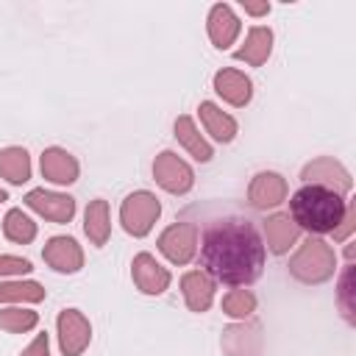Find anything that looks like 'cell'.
I'll list each match as a JSON object with an SVG mask.
<instances>
[{"label":"cell","instance_id":"cell-19","mask_svg":"<svg viewBox=\"0 0 356 356\" xmlns=\"http://www.w3.org/2000/svg\"><path fill=\"white\" fill-rule=\"evenodd\" d=\"M270 50H273V31H270V28L256 25V28H250V31H248L245 44H242L234 56H236L239 61H248V64H253V67H261V64L267 61Z\"/></svg>","mask_w":356,"mask_h":356},{"label":"cell","instance_id":"cell-29","mask_svg":"<svg viewBox=\"0 0 356 356\" xmlns=\"http://www.w3.org/2000/svg\"><path fill=\"white\" fill-rule=\"evenodd\" d=\"M31 261L19 256H0V275H25L31 273Z\"/></svg>","mask_w":356,"mask_h":356},{"label":"cell","instance_id":"cell-28","mask_svg":"<svg viewBox=\"0 0 356 356\" xmlns=\"http://www.w3.org/2000/svg\"><path fill=\"white\" fill-rule=\"evenodd\" d=\"M353 267H350V261L345 264V273H342V278H339V306H342V314H345V320L348 323H353V303H350V292H353Z\"/></svg>","mask_w":356,"mask_h":356},{"label":"cell","instance_id":"cell-21","mask_svg":"<svg viewBox=\"0 0 356 356\" xmlns=\"http://www.w3.org/2000/svg\"><path fill=\"white\" fill-rule=\"evenodd\" d=\"M197 111H200V120H203L206 131H209L217 142H231V139L236 136V120H234V117H228L220 106H214V103L203 100Z\"/></svg>","mask_w":356,"mask_h":356},{"label":"cell","instance_id":"cell-20","mask_svg":"<svg viewBox=\"0 0 356 356\" xmlns=\"http://www.w3.org/2000/svg\"><path fill=\"white\" fill-rule=\"evenodd\" d=\"M83 231L89 236L92 245L103 248L108 242V234H111V220H108V203L103 197L92 200L86 206V214H83Z\"/></svg>","mask_w":356,"mask_h":356},{"label":"cell","instance_id":"cell-1","mask_svg":"<svg viewBox=\"0 0 356 356\" xmlns=\"http://www.w3.org/2000/svg\"><path fill=\"white\" fill-rule=\"evenodd\" d=\"M203 273L225 286H248L264 270V239L248 211L217 209L197 220Z\"/></svg>","mask_w":356,"mask_h":356},{"label":"cell","instance_id":"cell-8","mask_svg":"<svg viewBox=\"0 0 356 356\" xmlns=\"http://www.w3.org/2000/svg\"><path fill=\"white\" fill-rule=\"evenodd\" d=\"M300 178H303V184H320V186H328V189H334L339 195H345L350 189V184H353L350 181V172L339 161H334L331 156H323V159L309 161L303 167Z\"/></svg>","mask_w":356,"mask_h":356},{"label":"cell","instance_id":"cell-23","mask_svg":"<svg viewBox=\"0 0 356 356\" xmlns=\"http://www.w3.org/2000/svg\"><path fill=\"white\" fill-rule=\"evenodd\" d=\"M0 175L8 184H25L31 178V159L25 147H6L0 150Z\"/></svg>","mask_w":356,"mask_h":356},{"label":"cell","instance_id":"cell-17","mask_svg":"<svg viewBox=\"0 0 356 356\" xmlns=\"http://www.w3.org/2000/svg\"><path fill=\"white\" fill-rule=\"evenodd\" d=\"M209 39L214 42V47L225 50L228 44H234L236 33H239V19L234 17V11L225 6V3H217L211 11H209Z\"/></svg>","mask_w":356,"mask_h":356},{"label":"cell","instance_id":"cell-14","mask_svg":"<svg viewBox=\"0 0 356 356\" xmlns=\"http://www.w3.org/2000/svg\"><path fill=\"white\" fill-rule=\"evenodd\" d=\"M214 92L222 100H228L231 106H248L250 103V95H253V83L239 70H220L214 75Z\"/></svg>","mask_w":356,"mask_h":356},{"label":"cell","instance_id":"cell-18","mask_svg":"<svg viewBox=\"0 0 356 356\" xmlns=\"http://www.w3.org/2000/svg\"><path fill=\"white\" fill-rule=\"evenodd\" d=\"M264 236H267V248L275 256H281L298 242L300 228L289 220V214H273V217L264 220Z\"/></svg>","mask_w":356,"mask_h":356},{"label":"cell","instance_id":"cell-13","mask_svg":"<svg viewBox=\"0 0 356 356\" xmlns=\"http://www.w3.org/2000/svg\"><path fill=\"white\" fill-rule=\"evenodd\" d=\"M286 197V181L278 172H259L250 181L248 200L253 209H273Z\"/></svg>","mask_w":356,"mask_h":356},{"label":"cell","instance_id":"cell-24","mask_svg":"<svg viewBox=\"0 0 356 356\" xmlns=\"http://www.w3.org/2000/svg\"><path fill=\"white\" fill-rule=\"evenodd\" d=\"M3 234L17 245H28L36 236V222L28 214H22V209H8L3 217Z\"/></svg>","mask_w":356,"mask_h":356},{"label":"cell","instance_id":"cell-26","mask_svg":"<svg viewBox=\"0 0 356 356\" xmlns=\"http://www.w3.org/2000/svg\"><path fill=\"white\" fill-rule=\"evenodd\" d=\"M222 312L236 317V320H245L256 312V295L250 289H231L225 298H222Z\"/></svg>","mask_w":356,"mask_h":356},{"label":"cell","instance_id":"cell-30","mask_svg":"<svg viewBox=\"0 0 356 356\" xmlns=\"http://www.w3.org/2000/svg\"><path fill=\"white\" fill-rule=\"evenodd\" d=\"M19 356H50V339H47V334H36V339Z\"/></svg>","mask_w":356,"mask_h":356},{"label":"cell","instance_id":"cell-32","mask_svg":"<svg viewBox=\"0 0 356 356\" xmlns=\"http://www.w3.org/2000/svg\"><path fill=\"white\" fill-rule=\"evenodd\" d=\"M245 11H248V14H267L270 6H267V3H261V6H245Z\"/></svg>","mask_w":356,"mask_h":356},{"label":"cell","instance_id":"cell-31","mask_svg":"<svg viewBox=\"0 0 356 356\" xmlns=\"http://www.w3.org/2000/svg\"><path fill=\"white\" fill-rule=\"evenodd\" d=\"M350 228H353V209L348 206V211H345L342 222H339V225H337V231H334V239H345V236L350 234Z\"/></svg>","mask_w":356,"mask_h":356},{"label":"cell","instance_id":"cell-5","mask_svg":"<svg viewBox=\"0 0 356 356\" xmlns=\"http://www.w3.org/2000/svg\"><path fill=\"white\" fill-rule=\"evenodd\" d=\"M159 250L172 264H189L195 259V253H197V222H192V220L172 222L159 236Z\"/></svg>","mask_w":356,"mask_h":356},{"label":"cell","instance_id":"cell-6","mask_svg":"<svg viewBox=\"0 0 356 356\" xmlns=\"http://www.w3.org/2000/svg\"><path fill=\"white\" fill-rule=\"evenodd\" d=\"M153 178H156V184L161 189H167L172 195H184L195 184L192 167L178 153H172V150H164V153L156 156V161H153Z\"/></svg>","mask_w":356,"mask_h":356},{"label":"cell","instance_id":"cell-27","mask_svg":"<svg viewBox=\"0 0 356 356\" xmlns=\"http://www.w3.org/2000/svg\"><path fill=\"white\" fill-rule=\"evenodd\" d=\"M39 323V314L31 312V309H3L0 312V328L3 331H11V334H22V331H31L33 325Z\"/></svg>","mask_w":356,"mask_h":356},{"label":"cell","instance_id":"cell-33","mask_svg":"<svg viewBox=\"0 0 356 356\" xmlns=\"http://www.w3.org/2000/svg\"><path fill=\"white\" fill-rule=\"evenodd\" d=\"M3 200H8V195H6V189H0V203H3Z\"/></svg>","mask_w":356,"mask_h":356},{"label":"cell","instance_id":"cell-3","mask_svg":"<svg viewBox=\"0 0 356 356\" xmlns=\"http://www.w3.org/2000/svg\"><path fill=\"white\" fill-rule=\"evenodd\" d=\"M334 264H337L334 248L320 236H309L289 259V273L303 284H323L334 275Z\"/></svg>","mask_w":356,"mask_h":356},{"label":"cell","instance_id":"cell-7","mask_svg":"<svg viewBox=\"0 0 356 356\" xmlns=\"http://www.w3.org/2000/svg\"><path fill=\"white\" fill-rule=\"evenodd\" d=\"M58 345L64 356H81L92 339V325L78 309H64L58 314Z\"/></svg>","mask_w":356,"mask_h":356},{"label":"cell","instance_id":"cell-4","mask_svg":"<svg viewBox=\"0 0 356 356\" xmlns=\"http://www.w3.org/2000/svg\"><path fill=\"white\" fill-rule=\"evenodd\" d=\"M159 214H161V206H159L156 195H150L145 189L131 192L120 206V222L134 236H145L153 228V222L159 220Z\"/></svg>","mask_w":356,"mask_h":356},{"label":"cell","instance_id":"cell-2","mask_svg":"<svg viewBox=\"0 0 356 356\" xmlns=\"http://www.w3.org/2000/svg\"><path fill=\"white\" fill-rule=\"evenodd\" d=\"M348 211L345 195L320 186V184H303L292 197H289V220L309 231L312 236L320 234H334L337 225L342 222Z\"/></svg>","mask_w":356,"mask_h":356},{"label":"cell","instance_id":"cell-9","mask_svg":"<svg viewBox=\"0 0 356 356\" xmlns=\"http://www.w3.org/2000/svg\"><path fill=\"white\" fill-rule=\"evenodd\" d=\"M25 206L33 209L36 214L53 220V222H70L72 214H75V197L47 192V189H31L25 195Z\"/></svg>","mask_w":356,"mask_h":356},{"label":"cell","instance_id":"cell-11","mask_svg":"<svg viewBox=\"0 0 356 356\" xmlns=\"http://www.w3.org/2000/svg\"><path fill=\"white\" fill-rule=\"evenodd\" d=\"M131 273H134V284L145 295H161L170 286L167 267H161L150 253H136L134 256V264H131Z\"/></svg>","mask_w":356,"mask_h":356},{"label":"cell","instance_id":"cell-15","mask_svg":"<svg viewBox=\"0 0 356 356\" xmlns=\"http://www.w3.org/2000/svg\"><path fill=\"white\" fill-rule=\"evenodd\" d=\"M42 175L53 184H72L78 181V161L64 147H47L42 153Z\"/></svg>","mask_w":356,"mask_h":356},{"label":"cell","instance_id":"cell-12","mask_svg":"<svg viewBox=\"0 0 356 356\" xmlns=\"http://www.w3.org/2000/svg\"><path fill=\"white\" fill-rule=\"evenodd\" d=\"M222 350L228 356H261V325L239 323L222 331Z\"/></svg>","mask_w":356,"mask_h":356},{"label":"cell","instance_id":"cell-16","mask_svg":"<svg viewBox=\"0 0 356 356\" xmlns=\"http://www.w3.org/2000/svg\"><path fill=\"white\" fill-rule=\"evenodd\" d=\"M181 289H184V300L189 306V312H197L203 314L209 306H211V298H214V281L203 273V270H192L181 278Z\"/></svg>","mask_w":356,"mask_h":356},{"label":"cell","instance_id":"cell-10","mask_svg":"<svg viewBox=\"0 0 356 356\" xmlns=\"http://www.w3.org/2000/svg\"><path fill=\"white\" fill-rule=\"evenodd\" d=\"M42 259L53 270H58V273H78L83 267L81 245L72 236H53V239H47V245L42 250Z\"/></svg>","mask_w":356,"mask_h":356},{"label":"cell","instance_id":"cell-22","mask_svg":"<svg viewBox=\"0 0 356 356\" xmlns=\"http://www.w3.org/2000/svg\"><path fill=\"white\" fill-rule=\"evenodd\" d=\"M175 139H178L197 161H211L214 150H211V145L197 134L192 117H178V120H175Z\"/></svg>","mask_w":356,"mask_h":356},{"label":"cell","instance_id":"cell-25","mask_svg":"<svg viewBox=\"0 0 356 356\" xmlns=\"http://www.w3.org/2000/svg\"><path fill=\"white\" fill-rule=\"evenodd\" d=\"M42 298H44V286L36 281H0V300L39 303Z\"/></svg>","mask_w":356,"mask_h":356}]
</instances>
